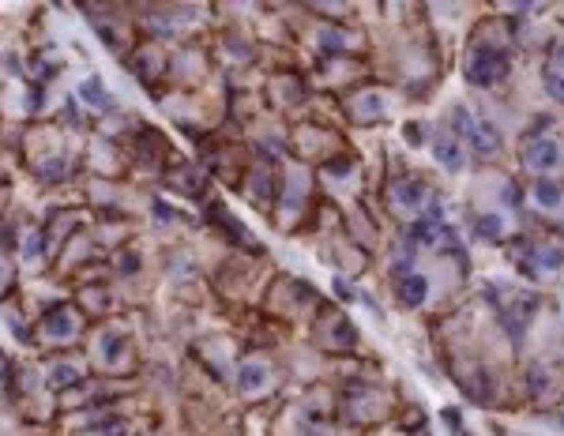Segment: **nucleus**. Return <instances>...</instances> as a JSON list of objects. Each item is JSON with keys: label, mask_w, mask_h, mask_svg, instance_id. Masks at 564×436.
<instances>
[{"label": "nucleus", "mask_w": 564, "mask_h": 436, "mask_svg": "<svg viewBox=\"0 0 564 436\" xmlns=\"http://www.w3.org/2000/svg\"><path fill=\"white\" fill-rule=\"evenodd\" d=\"M508 68H512V60H508V53L504 49H493V46H478L466 57V83H474V86H493V83H501Z\"/></svg>", "instance_id": "1"}, {"label": "nucleus", "mask_w": 564, "mask_h": 436, "mask_svg": "<svg viewBox=\"0 0 564 436\" xmlns=\"http://www.w3.org/2000/svg\"><path fill=\"white\" fill-rule=\"evenodd\" d=\"M523 162H527L530 169H538V173L557 169V162H560V143H557V139H546V136L527 139V147H523Z\"/></svg>", "instance_id": "2"}, {"label": "nucleus", "mask_w": 564, "mask_h": 436, "mask_svg": "<svg viewBox=\"0 0 564 436\" xmlns=\"http://www.w3.org/2000/svg\"><path fill=\"white\" fill-rule=\"evenodd\" d=\"M41 331L49 335V339H75V331H79V320H75L72 309H64V304H57V309H49L46 316H41Z\"/></svg>", "instance_id": "3"}, {"label": "nucleus", "mask_w": 564, "mask_h": 436, "mask_svg": "<svg viewBox=\"0 0 564 436\" xmlns=\"http://www.w3.org/2000/svg\"><path fill=\"white\" fill-rule=\"evenodd\" d=\"M466 143H470L478 155H496L501 150V132H496L493 121H485V117H478L470 128V136H466Z\"/></svg>", "instance_id": "4"}, {"label": "nucleus", "mask_w": 564, "mask_h": 436, "mask_svg": "<svg viewBox=\"0 0 564 436\" xmlns=\"http://www.w3.org/2000/svg\"><path fill=\"white\" fill-rule=\"evenodd\" d=\"M432 155H437L440 166L459 169V166H463V158H466V147H463L455 136H437V139H432Z\"/></svg>", "instance_id": "5"}, {"label": "nucleus", "mask_w": 564, "mask_h": 436, "mask_svg": "<svg viewBox=\"0 0 564 436\" xmlns=\"http://www.w3.org/2000/svg\"><path fill=\"white\" fill-rule=\"evenodd\" d=\"M534 200H538V207H549V211H553V207L564 203V188L553 177H538L534 181Z\"/></svg>", "instance_id": "6"}, {"label": "nucleus", "mask_w": 564, "mask_h": 436, "mask_svg": "<svg viewBox=\"0 0 564 436\" xmlns=\"http://www.w3.org/2000/svg\"><path fill=\"white\" fill-rule=\"evenodd\" d=\"M399 293H403L406 304H421V301L429 297V282L421 278V275H414V271H406V278H403V286H399Z\"/></svg>", "instance_id": "7"}, {"label": "nucleus", "mask_w": 564, "mask_h": 436, "mask_svg": "<svg viewBox=\"0 0 564 436\" xmlns=\"http://www.w3.org/2000/svg\"><path fill=\"white\" fill-rule=\"evenodd\" d=\"M395 200L403 203V207H421V200H425V184L414 181V177L399 181V184H395Z\"/></svg>", "instance_id": "8"}, {"label": "nucleus", "mask_w": 564, "mask_h": 436, "mask_svg": "<svg viewBox=\"0 0 564 436\" xmlns=\"http://www.w3.org/2000/svg\"><path fill=\"white\" fill-rule=\"evenodd\" d=\"M124 346H128V342H124V335H121V331H113V327L102 335V339H98V350H102L105 361H121V357H124Z\"/></svg>", "instance_id": "9"}, {"label": "nucleus", "mask_w": 564, "mask_h": 436, "mask_svg": "<svg viewBox=\"0 0 564 436\" xmlns=\"http://www.w3.org/2000/svg\"><path fill=\"white\" fill-rule=\"evenodd\" d=\"M474 233H478L482 241H496V237L504 233V218L501 214H482L478 226H474Z\"/></svg>", "instance_id": "10"}, {"label": "nucleus", "mask_w": 564, "mask_h": 436, "mask_svg": "<svg viewBox=\"0 0 564 436\" xmlns=\"http://www.w3.org/2000/svg\"><path fill=\"white\" fill-rule=\"evenodd\" d=\"M264 380H267V368H264V365H256V361L241 365V387H245V391H256Z\"/></svg>", "instance_id": "11"}, {"label": "nucleus", "mask_w": 564, "mask_h": 436, "mask_svg": "<svg viewBox=\"0 0 564 436\" xmlns=\"http://www.w3.org/2000/svg\"><path fill=\"white\" fill-rule=\"evenodd\" d=\"M79 380H83V373H79L75 365H57V368L49 373V384H53V387H68V384H79Z\"/></svg>", "instance_id": "12"}, {"label": "nucleus", "mask_w": 564, "mask_h": 436, "mask_svg": "<svg viewBox=\"0 0 564 436\" xmlns=\"http://www.w3.org/2000/svg\"><path fill=\"white\" fill-rule=\"evenodd\" d=\"M79 98H83V102H91V105H105V91H102L98 79H86L79 86Z\"/></svg>", "instance_id": "13"}, {"label": "nucleus", "mask_w": 564, "mask_h": 436, "mask_svg": "<svg viewBox=\"0 0 564 436\" xmlns=\"http://www.w3.org/2000/svg\"><path fill=\"white\" fill-rule=\"evenodd\" d=\"M546 86H549V94L557 98V102H564V68H549L546 72Z\"/></svg>", "instance_id": "14"}, {"label": "nucleus", "mask_w": 564, "mask_h": 436, "mask_svg": "<svg viewBox=\"0 0 564 436\" xmlns=\"http://www.w3.org/2000/svg\"><path fill=\"white\" fill-rule=\"evenodd\" d=\"M380 109H384V98H376V94H365L357 102V113H380Z\"/></svg>", "instance_id": "15"}, {"label": "nucleus", "mask_w": 564, "mask_h": 436, "mask_svg": "<svg viewBox=\"0 0 564 436\" xmlns=\"http://www.w3.org/2000/svg\"><path fill=\"white\" fill-rule=\"evenodd\" d=\"M538 264H541V267H557V264H560V252H553V248H541V252H538Z\"/></svg>", "instance_id": "16"}, {"label": "nucleus", "mask_w": 564, "mask_h": 436, "mask_svg": "<svg viewBox=\"0 0 564 436\" xmlns=\"http://www.w3.org/2000/svg\"><path fill=\"white\" fill-rule=\"evenodd\" d=\"M41 173H46L49 181H57L60 173H64V162H60V158H53V162H46V166H41Z\"/></svg>", "instance_id": "17"}, {"label": "nucleus", "mask_w": 564, "mask_h": 436, "mask_svg": "<svg viewBox=\"0 0 564 436\" xmlns=\"http://www.w3.org/2000/svg\"><path fill=\"white\" fill-rule=\"evenodd\" d=\"M136 267H139V256H132V252H128V256H121V275H132Z\"/></svg>", "instance_id": "18"}, {"label": "nucleus", "mask_w": 564, "mask_h": 436, "mask_svg": "<svg viewBox=\"0 0 564 436\" xmlns=\"http://www.w3.org/2000/svg\"><path fill=\"white\" fill-rule=\"evenodd\" d=\"M102 436H128V432L121 421H110V425H102Z\"/></svg>", "instance_id": "19"}]
</instances>
